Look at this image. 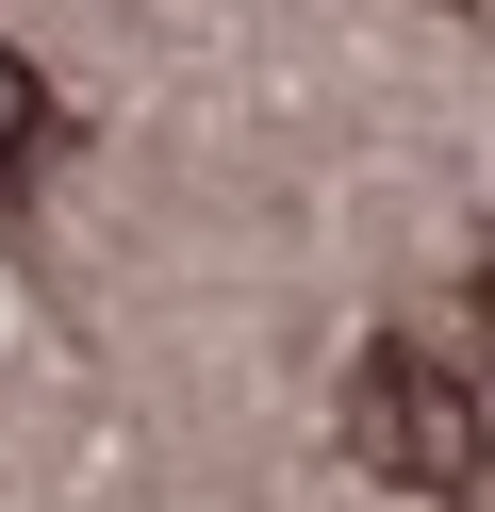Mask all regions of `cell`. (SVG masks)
<instances>
[{
  "label": "cell",
  "instance_id": "cell-1",
  "mask_svg": "<svg viewBox=\"0 0 495 512\" xmlns=\"http://www.w3.org/2000/svg\"><path fill=\"white\" fill-rule=\"evenodd\" d=\"M347 463L396 479V496H462V479L495 463V413H479V380H446L429 347H363L347 364Z\"/></svg>",
  "mask_w": 495,
  "mask_h": 512
},
{
  "label": "cell",
  "instance_id": "cell-3",
  "mask_svg": "<svg viewBox=\"0 0 495 512\" xmlns=\"http://www.w3.org/2000/svg\"><path fill=\"white\" fill-rule=\"evenodd\" d=\"M462 17H495V0H462Z\"/></svg>",
  "mask_w": 495,
  "mask_h": 512
},
{
  "label": "cell",
  "instance_id": "cell-2",
  "mask_svg": "<svg viewBox=\"0 0 495 512\" xmlns=\"http://www.w3.org/2000/svg\"><path fill=\"white\" fill-rule=\"evenodd\" d=\"M0 100H17V199H33V166H50V149H66V100H50V83H33V67H0Z\"/></svg>",
  "mask_w": 495,
  "mask_h": 512
},
{
  "label": "cell",
  "instance_id": "cell-4",
  "mask_svg": "<svg viewBox=\"0 0 495 512\" xmlns=\"http://www.w3.org/2000/svg\"><path fill=\"white\" fill-rule=\"evenodd\" d=\"M479 298H495V265H479Z\"/></svg>",
  "mask_w": 495,
  "mask_h": 512
}]
</instances>
